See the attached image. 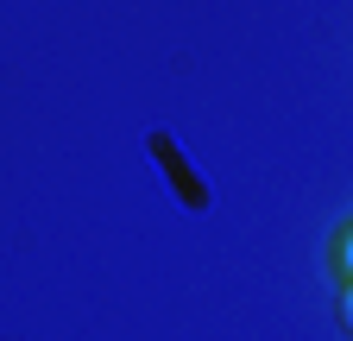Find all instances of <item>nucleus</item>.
Masks as SVG:
<instances>
[{
  "mask_svg": "<svg viewBox=\"0 0 353 341\" xmlns=\"http://www.w3.org/2000/svg\"><path fill=\"white\" fill-rule=\"evenodd\" d=\"M145 146H152V158L170 170V184H176V196H183V208H208V190H202V177H196V170L183 164V152L170 146V133H152Z\"/></svg>",
  "mask_w": 353,
  "mask_h": 341,
  "instance_id": "obj_1",
  "label": "nucleus"
},
{
  "mask_svg": "<svg viewBox=\"0 0 353 341\" xmlns=\"http://www.w3.org/2000/svg\"><path fill=\"white\" fill-rule=\"evenodd\" d=\"M328 272H334V284L341 291H353V215L334 228V240H328Z\"/></svg>",
  "mask_w": 353,
  "mask_h": 341,
  "instance_id": "obj_2",
  "label": "nucleus"
},
{
  "mask_svg": "<svg viewBox=\"0 0 353 341\" xmlns=\"http://www.w3.org/2000/svg\"><path fill=\"white\" fill-rule=\"evenodd\" d=\"M341 329L353 335V291H341Z\"/></svg>",
  "mask_w": 353,
  "mask_h": 341,
  "instance_id": "obj_3",
  "label": "nucleus"
}]
</instances>
